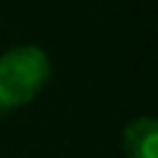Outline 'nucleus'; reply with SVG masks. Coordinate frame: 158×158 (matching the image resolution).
Wrapping results in <instances>:
<instances>
[{
  "instance_id": "2",
  "label": "nucleus",
  "mask_w": 158,
  "mask_h": 158,
  "mask_svg": "<svg viewBox=\"0 0 158 158\" xmlns=\"http://www.w3.org/2000/svg\"><path fill=\"white\" fill-rule=\"evenodd\" d=\"M127 158H158V118H135L121 137Z\"/></svg>"
},
{
  "instance_id": "1",
  "label": "nucleus",
  "mask_w": 158,
  "mask_h": 158,
  "mask_svg": "<svg viewBox=\"0 0 158 158\" xmlns=\"http://www.w3.org/2000/svg\"><path fill=\"white\" fill-rule=\"evenodd\" d=\"M50 77V61L37 45H19L0 56V106L29 103Z\"/></svg>"
}]
</instances>
